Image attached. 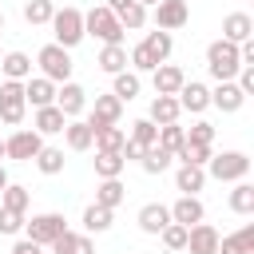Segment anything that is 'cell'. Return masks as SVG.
I'll return each mask as SVG.
<instances>
[{
	"label": "cell",
	"mask_w": 254,
	"mask_h": 254,
	"mask_svg": "<svg viewBox=\"0 0 254 254\" xmlns=\"http://www.w3.org/2000/svg\"><path fill=\"white\" fill-rule=\"evenodd\" d=\"M123 119V99L119 95H95V107H91V115H87V123H91V131L95 127H107V123H119Z\"/></svg>",
	"instance_id": "cell-13"
},
{
	"label": "cell",
	"mask_w": 254,
	"mask_h": 254,
	"mask_svg": "<svg viewBox=\"0 0 254 254\" xmlns=\"http://www.w3.org/2000/svg\"><path fill=\"white\" fill-rule=\"evenodd\" d=\"M99 71H107V75H115V71H123L127 67V48L123 44H103V52H99Z\"/></svg>",
	"instance_id": "cell-29"
},
{
	"label": "cell",
	"mask_w": 254,
	"mask_h": 254,
	"mask_svg": "<svg viewBox=\"0 0 254 254\" xmlns=\"http://www.w3.org/2000/svg\"><path fill=\"white\" fill-rule=\"evenodd\" d=\"M127 64H131V71H139V75H143V71H155V67H159V60H155V56H151V52H147L143 44H135V48L127 52Z\"/></svg>",
	"instance_id": "cell-41"
},
{
	"label": "cell",
	"mask_w": 254,
	"mask_h": 254,
	"mask_svg": "<svg viewBox=\"0 0 254 254\" xmlns=\"http://www.w3.org/2000/svg\"><path fill=\"white\" fill-rule=\"evenodd\" d=\"M64 230H67V222H64V214H56V210H44V214L24 218V234H28L36 246H52Z\"/></svg>",
	"instance_id": "cell-5"
},
{
	"label": "cell",
	"mask_w": 254,
	"mask_h": 254,
	"mask_svg": "<svg viewBox=\"0 0 254 254\" xmlns=\"http://www.w3.org/2000/svg\"><path fill=\"white\" fill-rule=\"evenodd\" d=\"M175 159H179V163L206 167V159H210V143H190V139H183V147L175 151Z\"/></svg>",
	"instance_id": "cell-38"
},
{
	"label": "cell",
	"mask_w": 254,
	"mask_h": 254,
	"mask_svg": "<svg viewBox=\"0 0 254 254\" xmlns=\"http://www.w3.org/2000/svg\"><path fill=\"white\" fill-rule=\"evenodd\" d=\"M8 183H12V179H8V171H4V163H0V190H4Z\"/></svg>",
	"instance_id": "cell-50"
},
{
	"label": "cell",
	"mask_w": 254,
	"mask_h": 254,
	"mask_svg": "<svg viewBox=\"0 0 254 254\" xmlns=\"http://www.w3.org/2000/svg\"><path fill=\"white\" fill-rule=\"evenodd\" d=\"M0 32H4V12H0Z\"/></svg>",
	"instance_id": "cell-53"
},
{
	"label": "cell",
	"mask_w": 254,
	"mask_h": 254,
	"mask_svg": "<svg viewBox=\"0 0 254 254\" xmlns=\"http://www.w3.org/2000/svg\"><path fill=\"white\" fill-rule=\"evenodd\" d=\"M187 254H218V230L210 222H194L187 226Z\"/></svg>",
	"instance_id": "cell-11"
},
{
	"label": "cell",
	"mask_w": 254,
	"mask_h": 254,
	"mask_svg": "<svg viewBox=\"0 0 254 254\" xmlns=\"http://www.w3.org/2000/svg\"><path fill=\"white\" fill-rule=\"evenodd\" d=\"M0 71H4V79H28L32 75V56L28 52H4V60H0Z\"/></svg>",
	"instance_id": "cell-26"
},
{
	"label": "cell",
	"mask_w": 254,
	"mask_h": 254,
	"mask_svg": "<svg viewBox=\"0 0 254 254\" xmlns=\"http://www.w3.org/2000/svg\"><path fill=\"white\" fill-rule=\"evenodd\" d=\"M32 163H36V167H40V171H44V175H60V171H64V163H67V159H64V147H40V151H36V159H32Z\"/></svg>",
	"instance_id": "cell-36"
},
{
	"label": "cell",
	"mask_w": 254,
	"mask_h": 254,
	"mask_svg": "<svg viewBox=\"0 0 254 254\" xmlns=\"http://www.w3.org/2000/svg\"><path fill=\"white\" fill-rule=\"evenodd\" d=\"M123 139H127V131L119 127V123H107V127H95V151H119L123 147Z\"/></svg>",
	"instance_id": "cell-32"
},
{
	"label": "cell",
	"mask_w": 254,
	"mask_h": 254,
	"mask_svg": "<svg viewBox=\"0 0 254 254\" xmlns=\"http://www.w3.org/2000/svg\"><path fill=\"white\" fill-rule=\"evenodd\" d=\"M123 198H127V187H123L119 179H99V187H95V202H99V206L115 210Z\"/></svg>",
	"instance_id": "cell-28"
},
{
	"label": "cell",
	"mask_w": 254,
	"mask_h": 254,
	"mask_svg": "<svg viewBox=\"0 0 254 254\" xmlns=\"http://www.w3.org/2000/svg\"><path fill=\"white\" fill-rule=\"evenodd\" d=\"M123 167H127V163H123L119 151H95V175H99V179H119Z\"/></svg>",
	"instance_id": "cell-33"
},
{
	"label": "cell",
	"mask_w": 254,
	"mask_h": 254,
	"mask_svg": "<svg viewBox=\"0 0 254 254\" xmlns=\"http://www.w3.org/2000/svg\"><path fill=\"white\" fill-rule=\"evenodd\" d=\"M179 107L183 111H190V115H202L206 107H210V87L206 83H198V79H187L183 87H179Z\"/></svg>",
	"instance_id": "cell-12"
},
{
	"label": "cell",
	"mask_w": 254,
	"mask_h": 254,
	"mask_svg": "<svg viewBox=\"0 0 254 254\" xmlns=\"http://www.w3.org/2000/svg\"><path fill=\"white\" fill-rule=\"evenodd\" d=\"M230 210L234 214H254V183L238 179L234 190H230Z\"/></svg>",
	"instance_id": "cell-34"
},
{
	"label": "cell",
	"mask_w": 254,
	"mask_h": 254,
	"mask_svg": "<svg viewBox=\"0 0 254 254\" xmlns=\"http://www.w3.org/2000/svg\"><path fill=\"white\" fill-rule=\"evenodd\" d=\"M52 12H56V4H52V0H24V20H28L32 28L52 24Z\"/></svg>",
	"instance_id": "cell-39"
},
{
	"label": "cell",
	"mask_w": 254,
	"mask_h": 254,
	"mask_svg": "<svg viewBox=\"0 0 254 254\" xmlns=\"http://www.w3.org/2000/svg\"><path fill=\"white\" fill-rule=\"evenodd\" d=\"M171 163H175V155H171L167 147H159V143H155V147H147V151H143V159H139V167H143L147 175H163Z\"/></svg>",
	"instance_id": "cell-30"
},
{
	"label": "cell",
	"mask_w": 254,
	"mask_h": 254,
	"mask_svg": "<svg viewBox=\"0 0 254 254\" xmlns=\"http://www.w3.org/2000/svg\"><path fill=\"white\" fill-rule=\"evenodd\" d=\"M139 4H143V8H155V4H159V0H139Z\"/></svg>",
	"instance_id": "cell-51"
},
{
	"label": "cell",
	"mask_w": 254,
	"mask_h": 254,
	"mask_svg": "<svg viewBox=\"0 0 254 254\" xmlns=\"http://www.w3.org/2000/svg\"><path fill=\"white\" fill-rule=\"evenodd\" d=\"M36 64H40V75H48L52 83L71 79V56H67V48H60V44H44V48L36 52Z\"/></svg>",
	"instance_id": "cell-6"
},
{
	"label": "cell",
	"mask_w": 254,
	"mask_h": 254,
	"mask_svg": "<svg viewBox=\"0 0 254 254\" xmlns=\"http://www.w3.org/2000/svg\"><path fill=\"white\" fill-rule=\"evenodd\" d=\"M103 4H107V8H111V12H123V8H127V4H131V0H103Z\"/></svg>",
	"instance_id": "cell-49"
},
{
	"label": "cell",
	"mask_w": 254,
	"mask_h": 254,
	"mask_svg": "<svg viewBox=\"0 0 254 254\" xmlns=\"http://www.w3.org/2000/svg\"><path fill=\"white\" fill-rule=\"evenodd\" d=\"M111 79H115V83H111V95H119L123 103H131V99L139 95V87H143L139 71H127V67H123V71H115Z\"/></svg>",
	"instance_id": "cell-27"
},
{
	"label": "cell",
	"mask_w": 254,
	"mask_h": 254,
	"mask_svg": "<svg viewBox=\"0 0 254 254\" xmlns=\"http://www.w3.org/2000/svg\"><path fill=\"white\" fill-rule=\"evenodd\" d=\"M242 103H246V95H242V87H238L234 79H222V83L210 91V107H218L222 115H234V111H242Z\"/></svg>",
	"instance_id": "cell-14"
},
{
	"label": "cell",
	"mask_w": 254,
	"mask_h": 254,
	"mask_svg": "<svg viewBox=\"0 0 254 254\" xmlns=\"http://www.w3.org/2000/svg\"><path fill=\"white\" fill-rule=\"evenodd\" d=\"M206 175L218 179V183H238L250 175V155L242 151H222V155H210L206 159Z\"/></svg>",
	"instance_id": "cell-4"
},
{
	"label": "cell",
	"mask_w": 254,
	"mask_h": 254,
	"mask_svg": "<svg viewBox=\"0 0 254 254\" xmlns=\"http://www.w3.org/2000/svg\"><path fill=\"white\" fill-rule=\"evenodd\" d=\"M143 151H147V147H143V143H135V139H123V147H119V155H123V163H131V159L139 163V159H143Z\"/></svg>",
	"instance_id": "cell-47"
},
{
	"label": "cell",
	"mask_w": 254,
	"mask_h": 254,
	"mask_svg": "<svg viewBox=\"0 0 254 254\" xmlns=\"http://www.w3.org/2000/svg\"><path fill=\"white\" fill-rule=\"evenodd\" d=\"M20 230H24V214L0 206V234H20Z\"/></svg>",
	"instance_id": "cell-45"
},
{
	"label": "cell",
	"mask_w": 254,
	"mask_h": 254,
	"mask_svg": "<svg viewBox=\"0 0 254 254\" xmlns=\"http://www.w3.org/2000/svg\"><path fill=\"white\" fill-rule=\"evenodd\" d=\"M52 254H95V246H91V234L64 230V234L52 242Z\"/></svg>",
	"instance_id": "cell-25"
},
{
	"label": "cell",
	"mask_w": 254,
	"mask_h": 254,
	"mask_svg": "<svg viewBox=\"0 0 254 254\" xmlns=\"http://www.w3.org/2000/svg\"><path fill=\"white\" fill-rule=\"evenodd\" d=\"M64 123H67V115H64L56 103H48V107H36V119H32V127H36L40 135H60V131H64Z\"/></svg>",
	"instance_id": "cell-24"
},
{
	"label": "cell",
	"mask_w": 254,
	"mask_h": 254,
	"mask_svg": "<svg viewBox=\"0 0 254 254\" xmlns=\"http://www.w3.org/2000/svg\"><path fill=\"white\" fill-rule=\"evenodd\" d=\"M179 115H183V107H179L175 95H155V99H151L147 119H151L155 127H163V123H179Z\"/></svg>",
	"instance_id": "cell-21"
},
{
	"label": "cell",
	"mask_w": 254,
	"mask_h": 254,
	"mask_svg": "<svg viewBox=\"0 0 254 254\" xmlns=\"http://www.w3.org/2000/svg\"><path fill=\"white\" fill-rule=\"evenodd\" d=\"M151 79H155V95H179V87L187 83V71L179 64H159Z\"/></svg>",
	"instance_id": "cell-15"
},
{
	"label": "cell",
	"mask_w": 254,
	"mask_h": 254,
	"mask_svg": "<svg viewBox=\"0 0 254 254\" xmlns=\"http://www.w3.org/2000/svg\"><path fill=\"white\" fill-rule=\"evenodd\" d=\"M56 107H60L67 119H79L83 107H87V91H83L75 79H64V83L56 87Z\"/></svg>",
	"instance_id": "cell-10"
},
{
	"label": "cell",
	"mask_w": 254,
	"mask_h": 254,
	"mask_svg": "<svg viewBox=\"0 0 254 254\" xmlns=\"http://www.w3.org/2000/svg\"><path fill=\"white\" fill-rule=\"evenodd\" d=\"M83 36H95L103 44H123V24L107 4H95L91 12H83Z\"/></svg>",
	"instance_id": "cell-1"
},
{
	"label": "cell",
	"mask_w": 254,
	"mask_h": 254,
	"mask_svg": "<svg viewBox=\"0 0 254 254\" xmlns=\"http://www.w3.org/2000/svg\"><path fill=\"white\" fill-rule=\"evenodd\" d=\"M183 131H187V139H190V143H214V127H210V123H202V119H198L194 127H183Z\"/></svg>",
	"instance_id": "cell-46"
},
{
	"label": "cell",
	"mask_w": 254,
	"mask_h": 254,
	"mask_svg": "<svg viewBox=\"0 0 254 254\" xmlns=\"http://www.w3.org/2000/svg\"><path fill=\"white\" fill-rule=\"evenodd\" d=\"M127 139H135V143H143V147H155V139H159V127H155L151 119H135Z\"/></svg>",
	"instance_id": "cell-43"
},
{
	"label": "cell",
	"mask_w": 254,
	"mask_h": 254,
	"mask_svg": "<svg viewBox=\"0 0 254 254\" xmlns=\"http://www.w3.org/2000/svg\"><path fill=\"white\" fill-rule=\"evenodd\" d=\"M218 254H254V222H242L234 234H218Z\"/></svg>",
	"instance_id": "cell-16"
},
{
	"label": "cell",
	"mask_w": 254,
	"mask_h": 254,
	"mask_svg": "<svg viewBox=\"0 0 254 254\" xmlns=\"http://www.w3.org/2000/svg\"><path fill=\"white\" fill-rule=\"evenodd\" d=\"M222 40H230V44L254 40V20H250L246 12H230V16L222 20Z\"/></svg>",
	"instance_id": "cell-20"
},
{
	"label": "cell",
	"mask_w": 254,
	"mask_h": 254,
	"mask_svg": "<svg viewBox=\"0 0 254 254\" xmlns=\"http://www.w3.org/2000/svg\"><path fill=\"white\" fill-rule=\"evenodd\" d=\"M44 147V135L32 127H20V131H12L8 139H4V159H16V163H32L36 159V151Z\"/></svg>",
	"instance_id": "cell-8"
},
{
	"label": "cell",
	"mask_w": 254,
	"mask_h": 254,
	"mask_svg": "<svg viewBox=\"0 0 254 254\" xmlns=\"http://www.w3.org/2000/svg\"><path fill=\"white\" fill-rule=\"evenodd\" d=\"M147 20H155V28H163V32H179L190 20V4L187 0H159Z\"/></svg>",
	"instance_id": "cell-9"
},
{
	"label": "cell",
	"mask_w": 254,
	"mask_h": 254,
	"mask_svg": "<svg viewBox=\"0 0 254 254\" xmlns=\"http://www.w3.org/2000/svg\"><path fill=\"white\" fill-rule=\"evenodd\" d=\"M183 139H187V131H183L179 123H163V127H159V139H155V143H159V147H167V151L175 155V151L183 147Z\"/></svg>",
	"instance_id": "cell-42"
},
{
	"label": "cell",
	"mask_w": 254,
	"mask_h": 254,
	"mask_svg": "<svg viewBox=\"0 0 254 254\" xmlns=\"http://www.w3.org/2000/svg\"><path fill=\"white\" fill-rule=\"evenodd\" d=\"M143 48L159 60V64H167V56L175 52V40H171V32H163V28H155V32H147V40H143Z\"/></svg>",
	"instance_id": "cell-31"
},
{
	"label": "cell",
	"mask_w": 254,
	"mask_h": 254,
	"mask_svg": "<svg viewBox=\"0 0 254 254\" xmlns=\"http://www.w3.org/2000/svg\"><path fill=\"white\" fill-rule=\"evenodd\" d=\"M115 16H119V24H123V32H139V28L147 24V8H143L139 0H131V4H127L123 12H115Z\"/></svg>",
	"instance_id": "cell-40"
},
{
	"label": "cell",
	"mask_w": 254,
	"mask_h": 254,
	"mask_svg": "<svg viewBox=\"0 0 254 254\" xmlns=\"http://www.w3.org/2000/svg\"><path fill=\"white\" fill-rule=\"evenodd\" d=\"M24 111H28L24 83H20V79H4V83H0V123L20 127V123H24Z\"/></svg>",
	"instance_id": "cell-7"
},
{
	"label": "cell",
	"mask_w": 254,
	"mask_h": 254,
	"mask_svg": "<svg viewBox=\"0 0 254 254\" xmlns=\"http://www.w3.org/2000/svg\"><path fill=\"white\" fill-rule=\"evenodd\" d=\"M238 67H242V60H238V44H230V40H214V44L206 48V71H210L218 83H222V79H234Z\"/></svg>",
	"instance_id": "cell-2"
},
{
	"label": "cell",
	"mask_w": 254,
	"mask_h": 254,
	"mask_svg": "<svg viewBox=\"0 0 254 254\" xmlns=\"http://www.w3.org/2000/svg\"><path fill=\"white\" fill-rule=\"evenodd\" d=\"M52 36H56L60 48L71 52V48L83 40V12L71 8V4H67V8H56V12H52Z\"/></svg>",
	"instance_id": "cell-3"
},
{
	"label": "cell",
	"mask_w": 254,
	"mask_h": 254,
	"mask_svg": "<svg viewBox=\"0 0 254 254\" xmlns=\"http://www.w3.org/2000/svg\"><path fill=\"white\" fill-rule=\"evenodd\" d=\"M28 202H32V194H28V187H20V183H8V187L0 190V206H8V210L28 214Z\"/></svg>",
	"instance_id": "cell-37"
},
{
	"label": "cell",
	"mask_w": 254,
	"mask_h": 254,
	"mask_svg": "<svg viewBox=\"0 0 254 254\" xmlns=\"http://www.w3.org/2000/svg\"><path fill=\"white\" fill-rule=\"evenodd\" d=\"M12 254H44V246H36L32 238H20V242L12 246Z\"/></svg>",
	"instance_id": "cell-48"
},
{
	"label": "cell",
	"mask_w": 254,
	"mask_h": 254,
	"mask_svg": "<svg viewBox=\"0 0 254 254\" xmlns=\"http://www.w3.org/2000/svg\"><path fill=\"white\" fill-rule=\"evenodd\" d=\"M175 187H179L183 194H198V190L206 187V167H194V163H179V171H175Z\"/></svg>",
	"instance_id": "cell-22"
},
{
	"label": "cell",
	"mask_w": 254,
	"mask_h": 254,
	"mask_svg": "<svg viewBox=\"0 0 254 254\" xmlns=\"http://www.w3.org/2000/svg\"><path fill=\"white\" fill-rule=\"evenodd\" d=\"M111 214H115V210L91 202V206L83 210V230H87V234H103V230H111Z\"/></svg>",
	"instance_id": "cell-35"
},
{
	"label": "cell",
	"mask_w": 254,
	"mask_h": 254,
	"mask_svg": "<svg viewBox=\"0 0 254 254\" xmlns=\"http://www.w3.org/2000/svg\"><path fill=\"white\" fill-rule=\"evenodd\" d=\"M135 222H139L143 234H159V230L171 222V210H167L163 202H147V206H139V218H135Z\"/></svg>",
	"instance_id": "cell-23"
},
{
	"label": "cell",
	"mask_w": 254,
	"mask_h": 254,
	"mask_svg": "<svg viewBox=\"0 0 254 254\" xmlns=\"http://www.w3.org/2000/svg\"><path fill=\"white\" fill-rule=\"evenodd\" d=\"M60 135H64L67 151H91V143H95V131H91L87 119H67Z\"/></svg>",
	"instance_id": "cell-18"
},
{
	"label": "cell",
	"mask_w": 254,
	"mask_h": 254,
	"mask_svg": "<svg viewBox=\"0 0 254 254\" xmlns=\"http://www.w3.org/2000/svg\"><path fill=\"white\" fill-rule=\"evenodd\" d=\"M171 210V222H183V226H194V222H202L206 218V206L198 202V194H183L175 206H167Z\"/></svg>",
	"instance_id": "cell-19"
},
{
	"label": "cell",
	"mask_w": 254,
	"mask_h": 254,
	"mask_svg": "<svg viewBox=\"0 0 254 254\" xmlns=\"http://www.w3.org/2000/svg\"><path fill=\"white\" fill-rule=\"evenodd\" d=\"M0 159H4V139H0Z\"/></svg>",
	"instance_id": "cell-52"
},
{
	"label": "cell",
	"mask_w": 254,
	"mask_h": 254,
	"mask_svg": "<svg viewBox=\"0 0 254 254\" xmlns=\"http://www.w3.org/2000/svg\"><path fill=\"white\" fill-rule=\"evenodd\" d=\"M56 87L60 83H52L48 75H28L24 79V99L32 107H48V103H56Z\"/></svg>",
	"instance_id": "cell-17"
},
{
	"label": "cell",
	"mask_w": 254,
	"mask_h": 254,
	"mask_svg": "<svg viewBox=\"0 0 254 254\" xmlns=\"http://www.w3.org/2000/svg\"><path fill=\"white\" fill-rule=\"evenodd\" d=\"M0 60H4V52H0Z\"/></svg>",
	"instance_id": "cell-54"
},
{
	"label": "cell",
	"mask_w": 254,
	"mask_h": 254,
	"mask_svg": "<svg viewBox=\"0 0 254 254\" xmlns=\"http://www.w3.org/2000/svg\"><path fill=\"white\" fill-rule=\"evenodd\" d=\"M159 238H163L167 250H183V246H187V226H183V222H167V226L159 230Z\"/></svg>",
	"instance_id": "cell-44"
}]
</instances>
